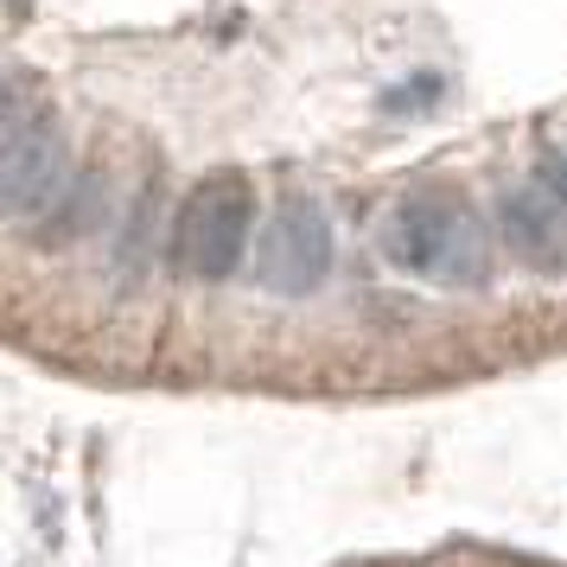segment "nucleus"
Returning a JSON list of instances; mask_svg holds the SVG:
<instances>
[{"instance_id": "obj_1", "label": "nucleus", "mask_w": 567, "mask_h": 567, "mask_svg": "<svg viewBox=\"0 0 567 567\" xmlns=\"http://www.w3.org/2000/svg\"><path fill=\"white\" fill-rule=\"evenodd\" d=\"M383 249L402 275H421L434 287H478L491 275L485 230L453 198H409V205H395V217L383 230Z\"/></svg>"}, {"instance_id": "obj_2", "label": "nucleus", "mask_w": 567, "mask_h": 567, "mask_svg": "<svg viewBox=\"0 0 567 567\" xmlns=\"http://www.w3.org/2000/svg\"><path fill=\"white\" fill-rule=\"evenodd\" d=\"M249 230H256V185L249 173H205L185 192L179 224H173V261L192 281H230L243 256H249Z\"/></svg>"}, {"instance_id": "obj_3", "label": "nucleus", "mask_w": 567, "mask_h": 567, "mask_svg": "<svg viewBox=\"0 0 567 567\" xmlns=\"http://www.w3.org/2000/svg\"><path fill=\"white\" fill-rule=\"evenodd\" d=\"M64 185V147H58L52 115L32 103L27 90H7V122H0V198L13 217L45 210Z\"/></svg>"}, {"instance_id": "obj_4", "label": "nucleus", "mask_w": 567, "mask_h": 567, "mask_svg": "<svg viewBox=\"0 0 567 567\" xmlns=\"http://www.w3.org/2000/svg\"><path fill=\"white\" fill-rule=\"evenodd\" d=\"M326 275H332V224H326V210L312 198H287L256 243V281L268 293L307 300V293L326 287Z\"/></svg>"}, {"instance_id": "obj_5", "label": "nucleus", "mask_w": 567, "mask_h": 567, "mask_svg": "<svg viewBox=\"0 0 567 567\" xmlns=\"http://www.w3.org/2000/svg\"><path fill=\"white\" fill-rule=\"evenodd\" d=\"M504 243L536 268H567V230H561V198L542 185V192H511L504 198Z\"/></svg>"}, {"instance_id": "obj_6", "label": "nucleus", "mask_w": 567, "mask_h": 567, "mask_svg": "<svg viewBox=\"0 0 567 567\" xmlns=\"http://www.w3.org/2000/svg\"><path fill=\"white\" fill-rule=\"evenodd\" d=\"M427 96H440V78H414V83H395L383 96V109L389 115H421V109H434Z\"/></svg>"}, {"instance_id": "obj_7", "label": "nucleus", "mask_w": 567, "mask_h": 567, "mask_svg": "<svg viewBox=\"0 0 567 567\" xmlns=\"http://www.w3.org/2000/svg\"><path fill=\"white\" fill-rule=\"evenodd\" d=\"M542 185H548V192L567 205V147H555V154L542 159Z\"/></svg>"}]
</instances>
